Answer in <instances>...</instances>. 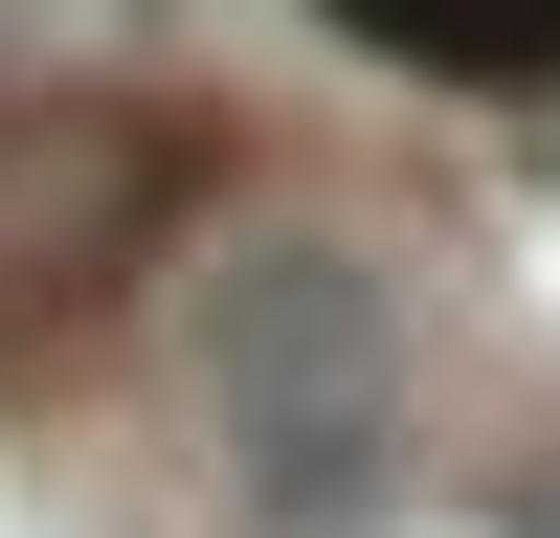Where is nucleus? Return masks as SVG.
<instances>
[{
  "label": "nucleus",
  "mask_w": 560,
  "mask_h": 538,
  "mask_svg": "<svg viewBox=\"0 0 560 538\" xmlns=\"http://www.w3.org/2000/svg\"><path fill=\"white\" fill-rule=\"evenodd\" d=\"M202 179H224V134L158 90H0V382H45L158 269L202 224Z\"/></svg>",
  "instance_id": "f257e3e1"
},
{
  "label": "nucleus",
  "mask_w": 560,
  "mask_h": 538,
  "mask_svg": "<svg viewBox=\"0 0 560 538\" xmlns=\"http://www.w3.org/2000/svg\"><path fill=\"white\" fill-rule=\"evenodd\" d=\"M382 382L404 359H382V269L359 247L292 224V247H224L202 269V426L247 448L269 516H337V493L382 471Z\"/></svg>",
  "instance_id": "f03ea898"
},
{
  "label": "nucleus",
  "mask_w": 560,
  "mask_h": 538,
  "mask_svg": "<svg viewBox=\"0 0 560 538\" xmlns=\"http://www.w3.org/2000/svg\"><path fill=\"white\" fill-rule=\"evenodd\" d=\"M337 23H359V45H404V68H493V90L560 68V0H337Z\"/></svg>",
  "instance_id": "7ed1b4c3"
}]
</instances>
